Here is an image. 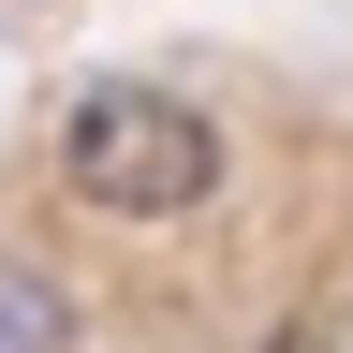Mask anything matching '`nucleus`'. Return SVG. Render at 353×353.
<instances>
[{
    "instance_id": "nucleus-2",
    "label": "nucleus",
    "mask_w": 353,
    "mask_h": 353,
    "mask_svg": "<svg viewBox=\"0 0 353 353\" xmlns=\"http://www.w3.org/2000/svg\"><path fill=\"white\" fill-rule=\"evenodd\" d=\"M0 353H74V294L30 280V265H0Z\"/></svg>"
},
{
    "instance_id": "nucleus-1",
    "label": "nucleus",
    "mask_w": 353,
    "mask_h": 353,
    "mask_svg": "<svg viewBox=\"0 0 353 353\" xmlns=\"http://www.w3.org/2000/svg\"><path fill=\"white\" fill-rule=\"evenodd\" d=\"M59 176L103 221H192L221 192V132H206V103H176V88L103 74V88H74V118H59Z\"/></svg>"
}]
</instances>
